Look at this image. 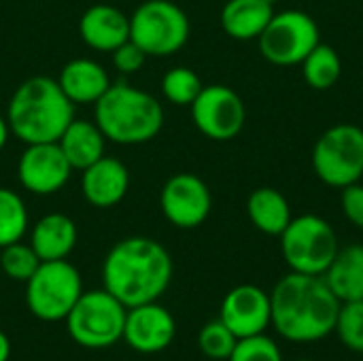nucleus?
Listing matches in <instances>:
<instances>
[{"label": "nucleus", "mask_w": 363, "mask_h": 361, "mask_svg": "<svg viewBox=\"0 0 363 361\" xmlns=\"http://www.w3.org/2000/svg\"><path fill=\"white\" fill-rule=\"evenodd\" d=\"M272 326L291 343H317L336 328L340 300L319 274L289 272L272 294Z\"/></svg>", "instance_id": "f257e3e1"}, {"label": "nucleus", "mask_w": 363, "mask_h": 361, "mask_svg": "<svg viewBox=\"0 0 363 361\" xmlns=\"http://www.w3.org/2000/svg\"><path fill=\"white\" fill-rule=\"evenodd\" d=\"M172 281V257L147 236L119 240L104 257L102 283L125 309L157 302Z\"/></svg>", "instance_id": "f03ea898"}, {"label": "nucleus", "mask_w": 363, "mask_h": 361, "mask_svg": "<svg viewBox=\"0 0 363 361\" xmlns=\"http://www.w3.org/2000/svg\"><path fill=\"white\" fill-rule=\"evenodd\" d=\"M74 119V104L62 91L57 79L30 77L11 96L6 121L11 134L26 145L57 143Z\"/></svg>", "instance_id": "7ed1b4c3"}, {"label": "nucleus", "mask_w": 363, "mask_h": 361, "mask_svg": "<svg viewBox=\"0 0 363 361\" xmlns=\"http://www.w3.org/2000/svg\"><path fill=\"white\" fill-rule=\"evenodd\" d=\"M94 121L115 145H143L162 132L164 109L149 91L117 81L94 104Z\"/></svg>", "instance_id": "20e7f679"}, {"label": "nucleus", "mask_w": 363, "mask_h": 361, "mask_svg": "<svg viewBox=\"0 0 363 361\" xmlns=\"http://www.w3.org/2000/svg\"><path fill=\"white\" fill-rule=\"evenodd\" d=\"M189 17L172 0H145L130 15V40L147 57H168L185 47L189 38Z\"/></svg>", "instance_id": "39448f33"}, {"label": "nucleus", "mask_w": 363, "mask_h": 361, "mask_svg": "<svg viewBox=\"0 0 363 361\" xmlns=\"http://www.w3.org/2000/svg\"><path fill=\"white\" fill-rule=\"evenodd\" d=\"M128 309L106 289L83 291L68 313L70 338L85 349H106L123 338Z\"/></svg>", "instance_id": "423d86ee"}, {"label": "nucleus", "mask_w": 363, "mask_h": 361, "mask_svg": "<svg viewBox=\"0 0 363 361\" xmlns=\"http://www.w3.org/2000/svg\"><path fill=\"white\" fill-rule=\"evenodd\" d=\"M81 294V274L68 260L40 262L36 272L26 281L28 311L47 323L64 321Z\"/></svg>", "instance_id": "0eeeda50"}, {"label": "nucleus", "mask_w": 363, "mask_h": 361, "mask_svg": "<svg viewBox=\"0 0 363 361\" xmlns=\"http://www.w3.org/2000/svg\"><path fill=\"white\" fill-rule=\"evenodd\" d=\"M279 238L287 266L302 274L323 277L340 249L334 228L317 215L294 217Z\"/></svg>", "instance_id": "6e6552de"}, {"label": "nucleus", "mask_w": 363, "mask_h": 361, "mask_svg": "<svg viewBox=\"0 0 363 361\" xmlns=\"http://www.w3.org/2000/svg\"><path fill=\"white\" fill-rule=\"evenodd\" d=\"M313 168L330 187H347L363 177V130L338 123L325 130L313 149Z\"/></svg>", "instance_id": "1a4fd4ad"}, {"label": "nucleus", "mask_w": 363, "mask_h": 361, "mask_svg": "<svg viewBox=\"0 0 363 361\" xmlns=\"http://www.w3.org/2000/svg\"><path fill=\"white\" fill-rule=\"evenodd\" d=\"M262 55L277 66L302 64V60L321 43L317 21L304 11L274 13L264 32L257 36Z\"/></svg>", "instance_id": "9d476101"}, {"label": "nucleus", "mask_w": 363, "mask_h": 361, "mask_svg": "<svg viewBox=\"0 0 363 361\" xmlns=\"http://www.w3.org/2000/svg\"><path fill=\"white\" fill-rule=\"evenodd\" d=\"M189 109L196 128L219 143L236 138L247 121L242 98L228 85H204Z\"/></svg>", "instance_id": "9b49d317"}, {"label": "nucleus", "mask_w": 363, "mask_h": 361, "mask_svg": "<svg viewBox=\"0 0 363 361\" xmlns=\"http://www.w3.org/2000/svg\"><path fill=\"white\" fill-rule=\"evenodd\" d=\"M160 209L174 228L191 230L202 226L213 209V196L208 185L191 174L179 172L170 177L160 194Z\"/></svg>", "instance_id": "f8f14e48"}, {"label": "nucleus", "mask_w": 363, "mask_h": 361, "mask_svg": "<svg viewBox=\"0 0 363 361\" xmlns=\"http://www.w3.org/2000/svg\"><path fill=\"white\" fill-rule=\"evenodd\" d=\"M72 166L57 143L26 145L17 162V179L23 189L34 196H51L70 179Z\"/></svg>", "instance_id": "ddd939ff"}, {"label": "nucleus", "mask_w": 363, "mask_h": 361, "mask_svg": "<svg viewBox=\"0 0 363 361\" xmlns=\"http://www.w3.org/2000/svg\"><path fill=\"white\" fill-rule=\"evenodd\" d=\"M174 336H177V323L166 306L157 302H147L128 309L123 340L136 353L143 355L162 353L172 345Z\"/></svg>", "instance_id": "4468645a"}, {"label": "nucleus", "mask_w": 363, "mask_h": 361, "mask_svg": "<svg viewBox=\"0 0 363 361\" xmlns=\"http://www.w3.org/2000/svg\"><path fill=\"white\" fill-rule=\"evenodd\" d=\"M219 319L234 332L236 338L264 334L272 323L270 294L257 285H238L223 298Z\"/></svg>", "instance_id": "2eb2a0df"}, {"label": "nucleus", "mask_w": 363, "mask_h": 361, "mask_svg": "<svg viewBox=\"0 0 363 361\" xmlns=\"http://www.w3.org/2000/svg\"><path fill=\"white\" fill-rule=\"evenodd\" d=\"M81 172V194L91 206L113 209L128 196L130 170L117 157L102 155Z\"/></svg>", "instance_id": "dca6fc26"}, {"label": "nucleus", "mask_w": 363, "mask_h": 361, "mask_svg": "<svg viewBox=\"0 0 363 361\" xmlns=\"http://www.w3.org/2000/svg\"><path fill=\"white\" fill-rule=\"evenodd\" d=\"M79 36L87 47L111 53L130 38V17L113 4H94L79 19Z\"/></svg>", "instance_id": "f3484780"}, {"label": "nucleus", "mask_w": 363, "mask_h": 361, "mask_svg": "<svg viewBox=\"0 0 363 361\" xmlns=\"http://www.w3.org/2000/svg\"><path fill=\"white\" fill-rule=\"evenodd\" d=\"M57 83L72 104H96L113 81L96 60L77 57L62 66Z\"/></svg>", "instance_id": "a211bd4d"}, {"label": "nucleus", "mask_w": 363, "mask_h": 361, "mask_svg": "<svg viewBox=\"0 0 363 361\" xmlns=\"http://www.w3.org/2000/svg\"><path fill=\"white\" fill-rule=\"evenodd\" d=\"M77 226L64 213H49L40 217L30 232V245L40 262L68 260L77 247Z\"/></svg>", "instance_id": "6ab92c4d"}, {"label": "nucleus", "mask_w": 363, "mask_h": 361, "mask_svg": "<svg viewBox=\"0 0 363 361\" xmlns=\"http://www.w3.org/2000/svg\"><path fill=\"white\" fill-rule=\"evenodd\" d=\"M57 145L66 155L68 164L72 166V170H85L104 155L106 138L102 130L96 126V121L72 119L57 138Z\"/></svg>", "instance_id": "aec40b11"}, {"label": "nucleus", "mask_w": 363, "mask_h": 361, "mask_svg": "<svg viewBox=\"0 0 363 361\" xmlns=\"http://www.w3.org/2000/svg\"><path fill=\"white\" fill-rule=\"evenodd\" d=\"M272 15V0H228L221 9V28L236 40H253L264 32Z\"/></svg>", "instance_id": "412c9836"}, {"label": "nucleus", "mask_w": 363, "mask_h": 361, "mask_svg": "<svg viewBox=\"0 0 363 361\" xmlns=\"http://www.w3.org/2000/svg\"><path fill=\"white\" fill-rule=\"evenodd\" d=\"M323 279L340 302L363 300V245L338 249Z\"/></svg>", "instance_id": "4be33fe9"}, {"label": "nucleus", "mask_w": 363, "mask_h": 361, "mask_svg": "<svg viewBox=\"0 0 363 361\" xmlns=\"http://www.w3.org/2000/svg\"><path fill=\"white\" fill-rule=\"evenodd\" d=\"M247 215L251 223L268 236H281L294 219L287 198L274 187L255 189L247 200Z\"/></svg>", "instance_id": "5701e85b"}, {"label": "nucleus", "mask_w": 363, "mask_h": 361, "mask_svg": "<svg viewBox=\"0 0 363 361\" xmlns=\"http://www.w3.org/2000/svg\"><path fill=\"white\" fill-rule=\"evenodd\" d=\"M342 72L340 55L334 47L319 43L304 60H302V74L308 87L313 89H330L338 83Z\"/></svg>", "instance_id": "b1692460"}, {"label": "nucleus", "mask_w": 363, "mask_h": 361, "mask_svg": "<svg viewBox=\"0 0 363 361\" xmlns=\"http://www.w3.org/2000/svg\"><path fill=\"white\" fill-rule=\"evenodd\" d=\"M28 223L23 198L9 187H0V249L21 240L28 232Z\"/></svg>", "instance_id": "393cba45"}, {"label": "nucleus", "mask_w": 363, "mask_h": 361, "mask_svg": "<svg viewBox=\"0 0 363 361\" xmlns=\"http://www.w3.org/2000/svg\"><path fill=\"white\" fill-rule=\"evenodd\" d=\"M202 87L204 85H202L200 77L187 66L170 68L162 77V94H164V98L168 102L177 104V106H191V102L198 98Z\"/></svg>", "instance_id": "a878e982"}, {"label": "nucleus", "mask_w": 363, "mask_h": 361, "mask_svg": "<svg viewBox=\"0 0 363 361\" xmlns=\"http://www.w3.org/2000/svg\"><path fill=\"white\" fill-rule=\"evenodd\" d=\"M38 266H40V257L36 255L32 245H26V243L17 240V243H11V245L2 247L0 268L11 281L26 283L36 272Z\"/></svg>", "instance_id": "bb28decb"}, {"label": "nucleus", "mask_w": 363, "mask_h": 361, "mask_svg": "<svg viewBox=\"0 0 363 361\" xmlns=\"http://www.w3.org/2000/svg\"><path fill=\"white\" fill-rule=\"evenodd\" d=\"M236 343H238V338L221 319L206 323L198 334V347L208 360L228 361L234 347H236Z\"/></svg>", "instance_id": "cd10ccee"}, {"label": "nucleus", "mask_w": 363, "mask_h": 361, "mask_svg": "<svg viewBox=\"0 0 363 361\" xmlns=\"http://www.w3.org/2000/svg\"><path fill=\"white\" fill-rule=\"evenodd\" d=\"M334 332L347 349L363 353V300L340 304Z\"/></svg>", "instance_id": "c85d7f7f"}, {"label": "nucleus", "mask_w": 363, "mask_h": 361, "mask_svg": "<svg viewBox=\"0 0 363 361\" xmlns=\"http://www.w3.org/2000/svg\"><path fill=\"white\" fill-rule=\"evenodd\" d=\"M228 361H283L279 345L266 334L238 338Z\"/></svg>", "instance_id": "c756f323"}, {"label": "nucleus", "mask_w": 363, "mask_h": 361, "mask_svg": "<svg viewBox=\"0 0 363 361\" xmlns=\"http://www.w3.org/2000/svg\"><path fill=\"white\" fill-rule=\"evenodd\" d=\"M111 60H113V68L121 74H134L145 66L147 53L134 43V40H125L123 45H119L115 51H111Z\"/></svg>", "instance_id": "7c9ffc66"}, {"label": "nucleus", "mask_w": 363, "mask_h": 361, "mask_svg": "<svg viewBox=\"0 0 363 361\" xmlns=\"http://www.w3.org/2000/svg\"><path fill=\"white\" fill-rule=\"evenodd\" d=\"M340 206H342V213L345 217L363 230V185L357 181L353 185H347L342 187V194H340Z\"/></svg>", "instance_id": "2f4dec72"}, {"label": "nucleus", "mask_w": 363, "mask_h": 361, "mask_svg": "<svg viewBox=\"0 0 363 361\" xmlns=\"http://www.w3.org/2000/svg\"><path fill=\"white\" fill-rule=\"evenodd\" d=\"M9 138H11V128H9L6 115H0V151L6 147Z\"/></svg>", "instance_id": "473e14b6"}, {"label": "nucleus", "mask_w": 363, "mask_h": 361, "mask_svg": "<svg viewBox=\"0 0 363 361\" xmlns=\"http://www.w3.org/2000/svg\"><path fill=\"white\" fill-rule=\"evenodd\" d=\"M9 357H11V340L0 330V361H9Z\"/></svg>", "instance_id": "72a5a7b5"}, {"label": "nucleus", "mask_w": 363, "mask_h": 361, "mask_svg": "<svg viewBox=\"0 0 363 361\" xmlns=\"http://www.w3.org/2000/svg\"><path fill=\"white\" fill-rule=\"evenodd\" d=\"M296 361H313V360H296Z\"/></svg>", "instance_id": "f704fd0d"}]
</instances>
